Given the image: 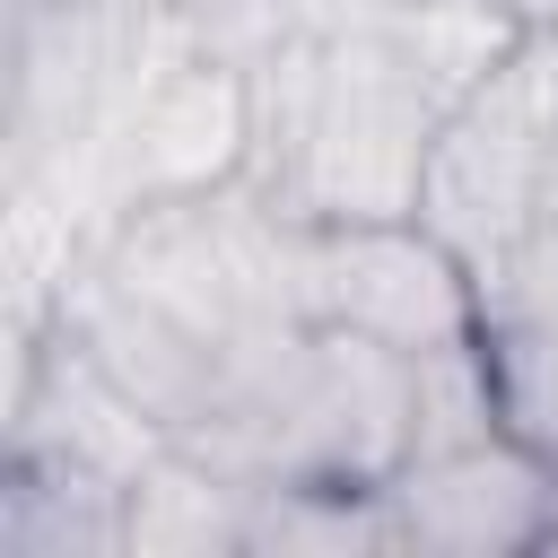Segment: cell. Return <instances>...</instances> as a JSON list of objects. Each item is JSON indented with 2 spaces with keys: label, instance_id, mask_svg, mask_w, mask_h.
I'll use <instances>...</instances> for the list:
<instances>
[{
  "label": "cell",
  "instance_id": "obj_1",
  "mask_svg": "<svg viewBox=\"0 0 558 558\" xmlns=\"http://www.w3.org/2000/svg\"><path fill=\"white\" fill-rule=\"evenodd\" d=\"M288 305L305 323L366 331L401 357L480 340V279L427 218H340L288 227Z\"/></svg>",
  "mask_w": 558,
  "mask_h": 558
},
{
  "label": "cell",
  "instance_id": "obj_2",
  "mask_svg": "<svg viewBox=\"0 0 558 558\" xmlns=\"http://www.w3.org/2000/svg\"><path fill=\"white\" fill-rule=\"evenodd\" d=\"M384 506H392V549L523 558V549H549L558 532V462L497 427L445 453H410L384 480Z\"/></svg>",
  "mask_w": 558,
  "mask_h": 558
},
{
  "label": "cell",
  "instance_id": "obj_3",
  "mask_svg": "<svg viewBox=\"0 0 558 558\" xmlns=\"http://www.w3.org/2000/svg\"><path fill=\"white\" fill-rule=\"evenodd\" d=\"M244 166H253V78H244L235 61L174 52L157 78H140L131 148H122L131 209L227 192Z\"/></svg>",
  "mask_w": 558,
  "mask_h": 558
},
{
  "label": "cell",
  "instance_id": "obj_4",
  "mask_svg": "<svg viewBox=\"0 0 558 558\" xmlns=\"http://www.w3.org/2000/svg\"><path fill=\"white\" fill-rule=\"evenodd\" d=\"M131 532V480L9 445L0 471V558H113Z\"/></svg>",
  "mask_w": 558,
  "mask_h": 558
},
{
  "label": "cell",
  "instance_id": "obj_5",
  "mask_svg": "<svg viewBox=\"0 0 558 558\" xmlns=\"http://www.w3.org/2000/svg\"><path fill=\"white\" fill-rule=\"evenodd\" d=\"M244 523H253V480L218 471V462L192 453V445H166V453L131 480V532H122V549L209 558V549H244Z\"/></svg>",
  "mask_w": 558,
  "mask_h": 558
},
{
  "label": "cell",
  "instance_id": "obj_6",
  "mask_svg": "<svg viewBox=\"0 0 558 558\" xmlns=\"http://www.w3.org/2000/svg\"><path fill=\"white\" fill-rule=\"evenodd\" d=\"M480 349H488L506 436H523L532 453L558 462V314H532V305L480 314Z\"/></svg>",
  "mask_w": 558,
  "mask_h": 558
}]
</instances>
